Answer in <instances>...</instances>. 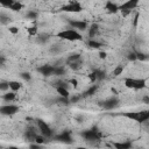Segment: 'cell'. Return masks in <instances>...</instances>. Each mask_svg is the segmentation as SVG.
I'll return each mask as SVG.
<instances>
[{"mask_svg":"<svg viewBox=\"0 0 149 149\" xmlns=\"http://www.w3.org/2000/svg\"><path fill=\"white\" fill-rule=\"evenodd\" d=\"M56 91L59 94V97H63V98H69L70 97L68 87H56Z\"/></svg>","mask_w":149,"mask_h":149,"instance_id":"ac0fdd59","label":"cell"},{"mask_svg":"<svg viewBox=\"0 0 149 149\" xmlns=\"http://www.w3.org/2000/svg\"><path fill=\"white\" fill-rule=\"evenodd\" d=\"M8 21H10V19H9L5 13H1V14H0V22H1L2 24H6Z\"/></svg>","mask_w":149,"mask_h":149,"instance_id":"f1b7e54d","label":"cell"},{"mask_svg":"<svg viewBox=\"0 0 149 149\" xmlns=\"http://www.w3.org/2000/svg\"><path fill=\"white\" fill-rule=\"evenodd\" d=\"M79 59H80V55H79V54H72V55H70V56L68 57V59H66V63L69 64V63H72V62L79 61Z\"/></svg>","mask_w":149,"mask_h":149,"instance_id":"7402d4cb","label":"cell"},{"mask_svg":"<svg viewBox=\"0 0 149 149\" xmlns=\"http://www.w3.org/2000/svg\"><path fill=\"white\" fill-rule=\"evenodd\" d=\"M142 101H143L144 104H149V95H144V97L142 98Z\"/></svg>","mask_w":149,"mask_h":149,"instance_id":"7bdbcfd3","label":"cell"},{"mask_svg":"<svg viewBox=\"0 0 149 149\" xmlns=\"http://www.w3.org/2000/svg\"><path fill=\"white\" fill-rule=\"evenodd\" d=\"M80 135L84 137V140H86V141H88V142H91V141H98V140L100 139V133H99V130L97 129V127H93V128H91V129L84 130Z\"/></svg>","mask_w":149,"mask_h":149,"instance_id":"277c9868","label":"cell"},{"mask_svg":"<svg viewBox=\"0 0 149 149\" xmlns=\"http://www.w3.org/2000/svg\"><path fill=\"white\" fill-rule=\"evenodd\" d=\"M127 58H128L129 61H137V57H136L135 51H134V52H129L128 56H127Z\"/></svg>","mask_w":149,"mask_h":149,"instance_id":"836d02e7","label":"cell"},{"mask_svg":"<svg viewBox=\"0 0 149 149\" xmlns=\"http://www.w3.org/2000/svg\"><path fill=\"white\" fill-rule=\"evenodd\" d=\"M87 45H88L90 48H93V49H99L100 47H102V44H101L100 42L95 41L94 38H93V40H88V41H87Z\"/></svg>","mask_w":149,"mask_h":149,"instance_id":"d6986e66","label":"cell"},{"mask_svg":"<svg viewBox=\"0 0 149 149\" xmlns=\"http://www.w3.org/2000/svg\"><path fill=\"white\" fill-rule=\"evenodd\" d=\"M97 88H98V86H97V85H92L90 88H87V90L84 92V94H83V95H84V97H88V95H92V94H93V93L97 91Z\"/></svg>","mask_w":149,"mask_h":149,"instance_id":"603a6c76","label":"cell"},{"mask_svg":"<svg viewBox=\"0 0 149 149\" xmlns=\"http://www.w3.org/2000/svg\"><path fill=\"white\" fill-rule=\"evenodd\" d=\"M99 55H100V58H106V52L105 51H100Z\"/></svg>","mask_w":149,"mask_h":149,"instance_id":"f6af8a7d","label":"cell"},{"mask_svg":"<svg viewBox=\"0 0 149 149\" xmlns=\"http://www.w3.org/2000/svg\"><path fill=\"white\" fill-rule=\"evenodd\" d=\"M37 40H38L40 43H44V42L48 40V36H47V35H40V36L37 37Z\"/></svg>","mask_w":149,"mask_h":149,"instance_id":"d590c367","label":"cell"},{"mask_svg":"<svg viewBox=\"0 0 149 149\" xmlns=\"http://www.w3.org/2000/svg\"><path fill=\"white\" fill-rule=\"evenodd\" d=\"M105 8L107 9L108 13H112V14H115L119 12V6L112 1H107L106 5H105Z\"/></svg>","mask_w":149,"mask_h":149,"instance_id":"5bb4252c","label":"cell"},{"mask_svg":"<svg viewBox=\"0 0 149 149\" xmlns=\"http://www.w3.org/2000/svg\"><path fill=\"white\" fill-rule=\"evenodd\" d=\"M56 36L62 40H65V41H81L83 40L81 34L74 29H64V30L57 33Z\"/></svg>","mask_w":149,"mask_h":149,"instance_id":"7a4b0ae2","label":"cell"},{"mask_svg":"<svg viewBox=\"0 0 149 149\" xmlns=\"http://www.w3.org/2000/svg\"><path fill=\"white\" fill-rule=\"evenodd\" d=\"M27 31L30 34V35H35L37 33V28L36 27H30V28H27Z\"/></svg>","mask_w":149,"mask_h":149,"instance_id":"e575fe53","label":"cell"},{"mask_svg":"<svg viewBox=\"0 0 149 149\" xmlns=\"http://www.w3.org/2000/svg\"><path fill=\"white\" fill-rule=\"evenodd\" d=\"M69 66L72 69V70H78L81 68V61H76V62H72V63H69Z\"/></svg>","mask_w":149,"mask_h":149,"instance_id":"cb8c5ba5","label":"cell"},{"mask_svg":"<svg viewBox=\"0 0 149 149\" xmlns=\"http://www.w3.org/2000/svg\"><path fill=\"white\" fill-rule=\"evenodd\" d=\"M8 84H9V88L13 92H16V91H19L22 87V84L20 81H17V80H9Z\"/></svg>","mask_w":149,"mask_h":149,"instance_id":"9a60e30c","label":"cell"},{"mask_svg":"<svg viewBox=\"0 0 149 149\" xmlns=\"http://www.w3.org/2000/svg\"><path fill=\"white\" fill-rule=\"evenodd\" d=\"M98 30H99V27H98V24H97V23L91 24V27H90V29H88V36L91 37V40H93V37L97 35Z\"/></svg>","mask_w":149,"mask_h":149,"instance_id":"e0dca14e","label":"cell"},{"mask_svg":"<svg viewBox=\"0 0 149 149\" xmlns=\"http://www.w3.org/2000/svg\"><path fill=\"white\" fill-rule=\"evenodd\" d=\"M8 30H9L12 34H16V33H19V29H17L16 27H9Z\"/></svg>","mask_w":149,"mask_h":149,"instance_id":"ab89813d","label":"cell"},{"mask_svg":"<svg viewBox=\"0 0 149 149\" xmlns=\"http://www.w3.org/2000/svg\"><path fill=\"white\" fill-rule=\"evenodd\" d=\"M70 83H71L74 87H77V85H78V80H77V79H71V80H70Z\"/></svg>","mask_w":149,"mask_h":149,"instance_id":"ee69618b","label":"cell"},{"mask_svg":"<svg viewBox=\"0 0 149 149\" xmlns=\"http://www.w3.org/2000/svg\"><path fill=\"white\" fill-rule=\"evenodd\" d=\"M122 116L128 118L130 120H134L136 122H146L149 120V111L144 109V111H139V112H123L121 113Z\"/></svg>","mask_w":149,"mask_h":149,"instance_id":"6da1fadb","label":"cell"},{"mask_svg":"<svg viewBox=\"0 0 149 149\" xmlns=\"http://www.w3.org/2000/svg\"><path fill=\"white\" fill-rule=\"evenodd\" d=\"M22 7H23V5H22L21 2H19V1H14L13 5L9 7V9H12V10H14V12H19V10L22 9Z\"/></svg>","mask_w":149,"mask_h":149,"instance_id":"44dd1931","label":"cell"},{"mask_svg":"<svg viewBox=\"0 0 149 149\" xmlns=\"http://www.w3.org/2000/svg\"><path fill=\"white\" fill-rule=\"evenodd\" d=\"M8 88H9L8 81H1V84H0V90H1L2 92H6Z\"/></svg>","mask_w":149,"mask_h":149,"instance_id":"4dcf8cb0","label":"cell"},{"mask_svg":"<svg viewBox=\"0 0 149 149\" xmlns=\"http://www.w3.org/2000/svg\"><path fill=\"white\" fill-rule=\"evenodd\" d=\"M20 76H21V78H22V79H24L26 81H29V80L31 79V76H30V73H29V72H22Z\"/></svg>","mask_w":149,"mask_h":149,"instance_id":"1f68e13d","label":"cell"},{"mask_svg":"<svg viewBox=\"0 0 149 149\" xmlns=\"http://www.w3.org/2000/svg\"><path fill=\"white\" fill-rule=\"evenodd\" d=\"M19 112V106L16 105H2L0 107V113L2 115H13Z\"/></svg>","mask_w":149,"mask_h":149,"instance_id":"30bf717a","label":"cell"},{"mask_svg":"<svg viewBox=\"0 0 149 149\" xmlns=\"http://www.w3.org/2000/svg\"><path fill=\"white\" fill-rule=\"evenodd\" d=\"M76 149H86V148H84V147H78V148H76Z\"/></svg>","mask_w":149,"mask_h":149,"instance_id":"7dc6e473","label":"cell"},{"mask_svg":"<svg viewBox=\"0 0 149 149\" xmlns=\"http://www.w3.org/2000/svg\"><path fill=\"white\" fill-rule=\"evenodd\" d=\"M55 140L58 141V142H61V143H65V144H71V143L73 142L72 136H71V133H70L69 130L63 132V133L56 135V136H55Z\"/></svg>","mask_w":149,"mask_h":149,"instance_id":"9c48e42d","label":"cell"},{"mask_svg":"<svg viewBox=\"0 0 149 149\" xmlns=\"http://www.w3.org/2000/svg\"><path fill=\"white\" fill-rule=\"evenodd\" d=\"M112 146L115 149H132V142L125 141V142H113Z\"/></svg>","mask_w":149,"mask_h":149,"instance_id":"4fadbf2b","label":"cell"},{"mask_svg":"<svg viewBox=\"0 0 149 149\" xmlns=\"http://www.w3.org/2000/svg\"><path fill=\"white\" fill-rule=\"evenodd\" d=\"M122 72H123V66H122V65H118V66L114 69L113 74H114V77H118V76H120Z\"/></svg>","mask_w":149,"mask_h":149,"instance_id":"484cf974","label":"cell"},{"mask_svg":"<svg viewBox=\"0 0 149 149\" xmlns=\"http://www.w3.org/2000/svg\"><path fill=\"white\" fill-rule=\"evenodd\" d=\"M37 127H38L41 134H42L44 137H51V136H52L54 132H52V129L50 128V126H49L45 121L38 119V120H37Z\"/></svg>","mask_w":149,"mask_h":149,"instance_id":"8992f818","label":"cell"},{"mask_svg":"<svg viewBox=\"0 0 149 149\" xmlns=\"http://www.w3.org/2000/svg\"><path fill=\"white\" fill-rule=\"evenodd\" d=\"M79 99H80V97H79V95H76V97H72V98H71V100H70V102H77V101H78Z\"/></svg>","mask_w":149,"mask_h":149,"instance_id":"b9f144b4","label":"cell"},{"mask_svg":"<svg viewBox=\"0 0 149 149\" xmlns=\"http://www.w3.org/2000/svg\"><path fill=\"white\" fill-rule=\"evenodd\" d=\"M69 24L71 26V28H73L74 30H86L87 29V23L85 21H79V20H68Z\"/></svg>","mask_w":149,"mask_h":149,"instance_id":"8fae6325","label":"cell"},{"mask_svg":"<svg viewBox=\"0 0 149 149\" xmlns=\"http://www.w3.org/2000/svg\"><path fill=\"white\" fill-rule=\"evenodd\" d=\"M24 136H26L27 141H34L35 142V139L37 136V133L35 130H33V129H27L26 133H24Z\"/></svg>","mask_w":149,"mask_h":149,"instance_id":"2e32d148","label":"cell"},{"mask_svg":"<svg viewBox=\"0 0 149 149\" xmlns=\"http://www.w3.org/2000/svg\"><path fill=\"white\" fill-rule=\"evenodd\" d=\"M137 5H139L137 0H128V1H126V2H123V3H121L119 6V10H121L125 15H127V14H129L132 12V9L136 8Z\"/></svg>","mask_w":149,"mask_h":149,"instance_id":"5b68a950","label":"cell"},{"mask_svg":"<svg viewBox=\"0 0 149 149\" xmlns=\"http://www.w3.org/2000/svg\"><path fill=\"white\" fill-rule=\"evenodd\" d=\"M29 149H42V146L41 144H37V143H31L29 146Z\"/></svg>","mask_w":149,"mask_h":149,"instance_id":"74e56055","label":"cell"},{"mask_svg":"<svg viewBox=\"0 0 149 149\" xmlns=\"http://www.w3.org/2000/svg\"><path fill=\"white\" fill-rule=\"evenodd\" d=\"M135 54H136V57H137L139 61H147L149 58L148 55H146V54H143L141 51H135Z\"/></svg>","mask_w":149,"mask_h":149,"instance_id":"d4e9b609","label":"cell"},{"mask_svg":"<svg viewBox=\"0 0 149 149\" xmlns=\"http://www.w3.org/2000/svg\"><path fill=\"white\" fill-rule=\"evenodd\" d=\"M139 17H140V14H139V13H136V14H135V17H134V21H133V24H134V27H136V26H137V21H139Z\"/></svg>","mask_w":149,"mask_h":149,"instance_id":"f35d334b","label":"cell"},{"mask_svg":"<svg viewBox=\"0 0 149 149\" xmlns=\"http://www.w3.org/2000/svg\"><path fill=\"white\" fill-rule=\"evenodd\" d=\"M37 71H38L42 76H44V77H50V76L55 74V66L45 64V65L38 66V68H37Z\"/></svg>","mask_w":149,"mask_h":149,"instance_id":"7c38bea8","label":"cell"},{"mask_svg":"<svg viewBox=\"0 0 149 149\" xmlns=\"http://www.w3.org/2000/svg\"><path fill=\"white\" fill-rule=\"evenodd\" d=\"M26 16H27L28 19L35 20V19H37V16H38V13H37V12H34V10H29V12L26 14Z\"/></svg>","mask_w":149,"mask_h":149,"instance_id":"83f0119b","label":"cell"},{"mask_svg":"<svg viewBox=\"0 0 149 149\" xmlns=\"http://www.w3.org/2000/svg\"><path fill=\"white\" fill-rule=\"evenodd\" d=\"M44 142V136L43 135H37L36 136V139H35V143H37V144H41L42 146V143Z\"/></svg>","mask_w":149,"mask_h":149,"instance_id":"d6a6232c","label":"cell"},{"mask_svg":"<svg viewBox=\"0 0 149 149\" xmlns=\"http://www.w3.org/2000/svg\"><path fill=\"white\" fill-rule=\"evenodd\" d=\"M65 73V70L63 66H55V76H63Z\"/></svg>","mask_w":149,"mask_h":149,"instance_id":"4316f807","label":"cell"},{"mask_svg":"<svg viewBox=\"0 0 149 149\" xmlns=\"http://www.w3.org/2000/svg\"><path fill=\"white\" fill-rule=\"evenodd\" d=\"M95 76H97V80H101L105 78V72L104 71H100V70H95L94 71Z\"/></svg>","mask_w":149,"mask_h":149,"instance_id":"f546056e","label":"cell"},{"mask_svg":"<svg viewBox=\"0 0 149 149\" xmlns=\"http://www.w3.org/2000/svg\"><path fill=\"white\" fill-rule=\"evenodd\" d=\"M63 12H69V13H79L83 10V7L79 2L77 1H71L69 2L68 5H64L62 8H61Z\"/></svg>","mask_w":149,"mask_h":149,"instance_id":"52a82bcc","label":"cell"},{"mask_svg":"<svg viewBox=\"0 0 149 149\" xmlns=\"http://www.w3.org/2000/svg\"><path fill=\"white\" fill-rule=\"evenodd\" d=\"M2 99H3L5 101H13V100L15 99V92L10 91V92L5 93V94L2 95Z\"/></svg>","mask_w":149,"mask_h":149,"instance_id":"ffe728a7","label":"cell"},{"mask_svg":"<svg viewBox=\"0 0 149 149\" xmlns=\"http://www.w3.org/2000/svg\"><path fill=\"white\" fill-rule=\"evenodd\" d=\"M50 51H51V52H56V54H58V52H59V48H58L57 45H52V48L50 49Z\"/></svg>","mask_w":149,"mask_h":149,"instance_id":"60d3db41","label":"cell"},{"mask_svg":"<svg viewBox=\"0 0 149 149\" xmlns=\"http://www.w3.org/2000/svg\"><path fill=\"white\" fill-rule=\"evenodd\" d=\"M125 86L132 90H142L146 87V79L143 78H125Z\"/></svg>","mask_w":149,"mask_h":149,"instance_id":"3957f363","label":"cell"},{"mask_svg":"<svg viewBox=\"0 0 149 149\" xmlns=\"http://www.w3.org/2000/svg\"><path fill=\"white\" fill-rule=\"evenodd\" d=\"M88 77H90V80H91V83H95V81H97V76H95L94 71H93L92 73H90V74H88Z\"/></svg>","mask_w":149,"mask_h":149,"instance_id":"8d00e7d4","label":"cell"},{"mask_svg":"<svg viewBox=\"0 0 149 149\" xmlns=\"http://www.w3.org/2000/svg\"><path fill=\"white\" fill-rule=\"evenodd\" d=\"M137 149H141V148H137Z\"/></svg>","mask_w":149,"mask_h":149,"instance_id":"c3c4849f","label":"cell"},{"mask_svg":"<svg viewBox=\"0 0 149 149\" xmlns=\"http://www.w3.org/2000/svg\"><path fill=\"white\" fill-rule=\"evenodd\" d=\"M119 104H120V100H119L116 97H112V98H108V99H106L105 101H102L101 106H102L105 109L111 111V109L116 108V107L119 106Z\"/></svg>","mask_w":149,"mask_h":149,"instance_id":"ba28073f","label":"cell"},{"mask_svg":"<svg viewBox=\"0 0 149 149\" xmlns=\"http://www.w3.org/2000/svg\"><path fill=\"white\" fill-rule=\"evenodd\" d=\"M8 149H20V148H17V147H14V146H10Z\"/></svg>","mask_w":149,"mask_h":149,"instance_id":"bcb514c9","label":"cell"}]
</instances>
